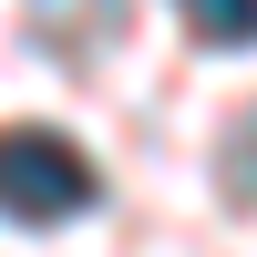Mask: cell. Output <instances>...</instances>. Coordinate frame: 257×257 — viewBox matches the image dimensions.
Returning <instances> with one entry per match:
<instances>
[{
	"mask_svg": "<svg viewBox=\"0 0 257 257\" xmlns=\"http://www.w3.org/2000/svg\"><path fill=\"white\" fill-rule=\"evenodd\" d=\"M226 185H237V196H257V103H247L237 144H226Z\"/></svg>",
	"mask_w": 257,
	"mask_h": 257,
	"instance_id": "cell-3",
	"label": "cell"
},
{
	"mask_svg": "<svg viewBox=\"0 0 257 257\" xmlns=\"http://www.w3.org/2000/svg\"><path fill=\"white\" fill-rule=\"evenodd\" d=\"M82 206H93V165L62 134H41V123H11V134H0V216L62 226V216H82Z\"/></svg>",
	"mask_w": 257,
	"mask_h": 257,
	"instance_id": "cell-1",
	"label": "cell"
},
{
	"mask_svg": "<svg viewBox=\"0 0 257 257\" xmlns=\"http://www.w3.org/2000/svg\"><path fill=\"white\" fill-rule=\"evenodd\" d=\"M175 11H185V31L216 41V52H247L257 41V0H175Z\"/></svg>",
	"mask_w": 257,
	"mask_h": 257,
	"instance_id": "cell-2",
	"label": "cell"
}]
</instances>
